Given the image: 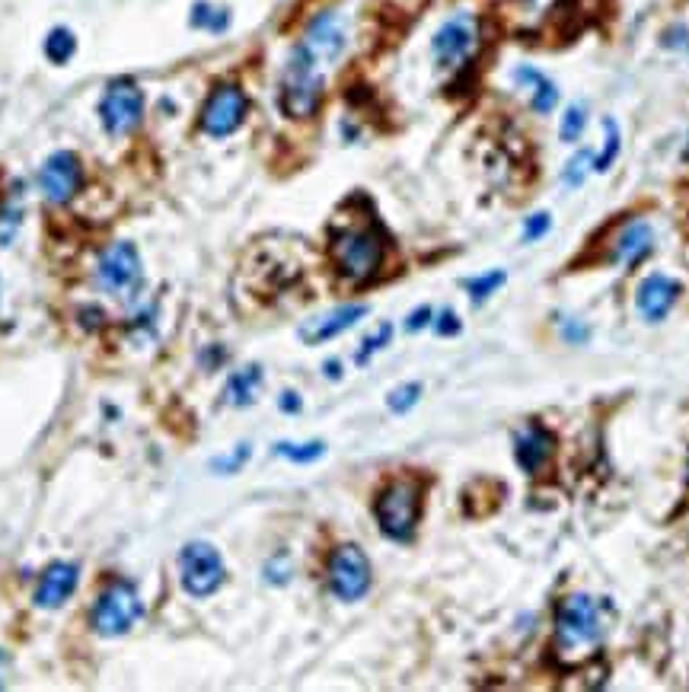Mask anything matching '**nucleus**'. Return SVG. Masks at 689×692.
I'll return each mask as SVG.
<instances>
[{
  "mask_svg": "<svg viewBox=\"0 0 689 692\" xmlns=\"http://www.w3.org/2000/svg\"><path fill=\"white\" fill-rule=\"evenodd\" d=\"M322 97H326L322 64L297 42L278 77V108L294 121H307L319 112Z\"/></svg>",
  "mask_w": 689,
  "mask_h": 692,
  "instance_id": "obj_1",
  "label": "nucleus"
},
{
  "mask_svg": "<svg viewBox=\"0 0 689 692\" xmlns=\"http://www.w3.org/2000/svg\"><path fill=\"white\" fill-rule=\"evenodd\" d=\"M607 632L600 600L590 593H569L556 606V648L562 657L575 661L582 654H594Z\"/></svg>",
  "mask_w": 689,
  "mask_h": 692,
  "instance_id": "obj_2",
  "label": "nucleus"
},
{
  "mask_svg": "<svg viewBox=\"0 0 689 692\" xmlns=\"http://www.w3.org/2000/svg\"><path fill=\"white\" fill-rule=\"evenodd\" d=\"M386 256V243L383 233L373 223H348L339 227L329 240V259L335 271L352 281V284H365L383 266Z\"/></svg>",
  "mask_w": 689,
  "mask_h": 692,
  "instance_id": "obj_3",
  "label": "nucleus"
},
{
  "mask_svg": "<svg viewBox=\"0 0 689 692\" xmlns=\"http://www.w3.org/2000/svg\"><path fill=\"white\" fill-rule=\"evenodd\" d=\"M377 527L393 542H409L422 521V485L416 479H393L373 501Z\"/></svg>",
  "mask_w": 689,
  "mask_h": 692,
  "instance_id": "obj_4",
  "label": "nucleus"
},
{
  "mask_svg": "<svg viewBox=\"0 0 689 692\" xmlns=\"http://www.w3.org/2000/svg\"><path fill=\"white\" fill-rule=\"evenodd\" d=\"M250 115V97L240 84H217L199 115V128L208 138H230L243 128Z\"/></svg>",
  "mask_w": 689,
  "mask_h": 692,
  "instance_id": "obj_5",
  "label": "nucleus"
},
{
  "mask_svg": "<svg viewBox=\"0 0 689 692\" xmlns=\"http://www.w3.org/2000/svg\"><path fill=\"white\" fill-rule=\"evenodd\" d=\"M479 42V23L473 13H457L450 20L441 23V29L434 33L431 39V54H434V64L441 71H460L473 52H476Z\"/></svg>",
  "mask_w": 689,
  "mask_h": 692,
  "instance_id": "obj_6",
  "label": "nucleus"
},
{
  "mask_svg": "<svg viewBox=\"0 0 689 692\" xmlns=\"http://www.w3.org/2000/svg\"><path fill=\"white\" fill-rule=\"evenodd\" d=\"M371 559L365 555L361 546L345 542V546H339V549L329 555V587H332V593H335L339 600H345V603L361 600V597L371 590Z\"/></svg>",
  "mask_w": 689,
  "mask_h": 692,
  "instance_id": "obj_7",
  "label": "nucleus"
},
{
  "mask_svg": "<svg viewBox=\"0 0 689 692\" xmlns=\"http://www.w3.org/2000/svg\"><path fill=\"white\" fill-rule=\"evenodd\" d=\"M224 578H227L224 559L212 542H189L179 552V581L189 597H199V600L212 597L220 590Z\"/></svg>",
  "mask_w": 689,
  "mask_h": 692,
  "instance_id": "obj_8",
  "label": "nucleus"
},
{
  "mask_svg": "<svg viewBox=\"0 0 689 692\" xmlns=\"http://www.w3.org/2000/svg\"><path fill=\"white\" fill-rule=\"evenodd\" d=\"M144 118V90L122 77V80H112L100 100V121L106 128L112 138H125L131 134Z\"/></svg>",
  "mask_w": 689,
  "mask_h": 692,
  "instance_id": "obj_9",
  "label": "nucleus"
},
{
  "mask_svg": "<svg viewBox=\"0 0 689 692\" xmlns=\"http://www.w3.org/2000/svg\"><path fill=\"white\" fill-rule=\"evenodd\" d=\"M141 616V600L135 593V587L122 585H109L100 600H97V610H93V629L106 639H115V636H125Z\"/></svg>",
  "mask_w": 689,
  "mask_h": 692,
  "instance_id": "obj_10",
  "label": "nucleus"
},
{
  "mask_svg": "<svg viewBox=\"0 0 689 692\" xmlns=\"http://www.w3.org/2000/svg\"><path fill=\"white\" fill-rule=\"evenodd\" d=\"M301 46L317 57L322 67L335 64L348 49V23L339 10H319L307 23Z\"/></svg>",
  "mask_w": 689,
  "mask_h": 692,
  "instance_id": "obj_11",
  "label": "nucleus"
},
{
  "mask_svg": "<svg viewBox=\"0 0 689 692\" xmlns=\"http://www.w3.org/2000/svg\"><path fill=\"white\" fill-rule=\"evenodd\" d=\"M80 185H84V166H80V157L71 151H54L39 169V189L46 202L52 205H67L80 192Z\"/></svg>",
  "mask_w": 689,
  "mask_h": 692,
  "instance_id": "obj_12",
  "label": "nucleus"
},
{
  "mask_svg": "<svg viewBox=\"0 0 689 692\" xmlns=\"http://www.w3.org/2000/svg\"><path fill=\"white\" fill-rule=\"evenodd\" d=\"M100 284L115 297H131V291L141 284V256L131 243H112L100 259Z\"/></svg>",
  "mask_w": 689,
  "mask_h": 692,
  "instance_id": "obj_13",
  "label": "nucleus"
},
{
  "mask_svg": "<svg viewBox=\"0 0 689 692\" xmlns=\"http://www.w3.org/2000/svg\"><path fill=\"white\" fill-rule=\"evenodd\" d=\"M684 294V284L671 274H648L641 284H638L636 294V307L645 322H661L667 320V313L677 307Z\"/></svg>",
  "mask_w": 689,
  "mask_h": 692,
  "instance_id": "obj_14",
  "label": "nucleus"
},
{
  "mask_svg": "<svg viewBox=\"0 0 689 692\" xmlns=\"http://www.w3.org/2000/svg\"><path fill=\"white\" fill-rule=\"evenodd\" d=\"M556 457V434L539 422H531L514 434V460L527 476H539Z\"/></svg>",
  "mask_w": 689,
  "mask_h": 692,
  "instance_id": "obj_15",
  "label": "nucleus"
},
{
  "mask_svg": "<svg viewBox=\"0 0 689 692\" xmlns=\"http://www.w3.org/2000/svg\"><path fill=\"white\" fill-rule=\"evenodd\" d=\"M365 317H368V307L365 304H345V307H335V310H329L322 317L307 320L301 325L297 335H301L304 345H322V342H332L335 335L348 332L352 325H358Z\"/></svg>",
  "mask_w": 689,
  "mask_h": 692,
  "instance_id": "obj_16",
  "label": "nucleus"
},
{
  "mask_svg": "<svg viewBox=\"0 0 689 692\" xmlns=\"http://www.w3.org/2000/svg\"><path fill=\"white\" fill-rule=\"evenodd\" d=\"M651 249H654V230H651L648 220L636 217V220H626L616 230L607 262H613V266H636Z\"/></svg>",
  "mask_w": 689,
  "mask_h": 692,
  "instance_id": "obj_17",
  "label": "nucleus"
},
{
  "mask_svg": "<svg viewBox=\"0 0 689 692\" xmlns=\"http://www.w3.org/2000/svg\"><path fill=\"white\" fill-rule=\"evenodd\" d=\"M80 581V568L74 562H52L36 587V606L39 610H58L71 600V593L77 590Z\"/></svg>",
  "mask_w": 689,
  "mask_h": 692,
  "instance_id": "obj_18",
  "label": "nucleus"
},
{
  "mask_svg": "<svg viewBox=\"0 0 689 692\" xmlns=\"http://www.w3.org/2000/svg\"><path fill=\"white\" fill-rule=\"evenodd\" d=\"M514 80H518L524 90H531L533 112H539V115L556 112V106H559V87H556L543 71H536L531 64H521V67L514 71Z\"/></svg>",
  "mask_w": 689,
  "mask_h": 692,
  "instance_id": "obj_19",
  "label": "nucleus"
},
{
  "mask_svg": "<svg viewBox=\"0 0 689 692\" xmlns=\"http://www.w3.org/2000/svg\"><path fill=\"white\" fill-rule=\"evenodd\" d=\"M259 389H263V368L259 364H250L243 371L230 373V380L224 386V399L230 406H253L256 396H259Z\"/></svg>",
  "mask_w": 689,
  "mask_h": 692,
  "instance_id": "obj_20",
  "label": "nucleus"
},
{
  "mask_svg": "<svg viewBox=\"0 0 689 692\" xmlns=\"http://www.w3.org/2000/svg\"><path fill=\"white\" fill-rule=\"evenodd\" d=\"M23 223V185H10L0 198V246H10Z\"/></svg>",
  "mask_w": 689,
  "mask_h": 692,
  "instance_id": "obj_21",
  "label": "nucleus"
},
{
  "mask_svg": "<svg viewBox=\"0 0 689 692\" xmlns=\"http://www.w3.org/2000/svg\"><path fill=\"white\" fill-rule=\"evenodd\" d=\"M189 23H192L195 29H205V33L220 36V33H227V26H230V10L220 7V3H214V0H195V3H192V13H189Z\"/></svg>",
  "mask_w": 689,
  "mask_h": 692,
  "instance_id": "obj_22",
  "label": "nucleus"
},
{
  "mask_svg": "<svg viewBox=\"0 0 689 692\" xmlns=\"http://www.w3.org/2000/svg\"><path fill=\"white\" fill-rule=\"evenodd\" d=\"M42 52L52 64L61 67V64H67L77 54V36L67 26H54L52 33L46 36V42H42Z\"/></svg>",
  "mask_w": 689,
  "mask_h": 692,
  "instance_id": "obj_23",
  "label": "nucleus"
},
{
  "mask_svg": "<svg viewBox=\"0 0 689 692\" xmlns=\"http://www.w3.org/2000/svg\"><path fill=\"white\" fill-rule=\"evenodd\" d=\"M623 151V131H620V121L616 118H603V151L594 157V169L597 172H607L616 157Z\"/></svg>",
  "mask_w": 689,
  "mask_h": 692,
  "instance_id": "obj_24",
  "label": "nucleus"
},
{
  "mask_svg": "<svg viewBox=\"0 0 689 692\" xmlns=\"http://www.w3.org/2000/svg\"><path fill=\"white\" fill-rule=\"evenodd\" d=\"M587 128V106L584 103H572L565 106V115H562V125H559V138L565 144H578Z\"/></svg>",
  "mask_w": 689,
  "mask_h": 692,
  "instance_id": "obj_25",
  "label": "nucleus"
},
{
  "mask_svg": "<svg viewBox=\"0 0 689 692\" xmlns=\"http://www.w3.org/2000/svg\"><path fill=\"white\" fill-rule=\"evenodd\" d=\"M275 453L284 457V460H291V463H317L319 457L326 453V444L322 440H310V444H288V440H281V444H275Z\"/></svg>",
  "mask_w": 689,
  "mask_h": 692,
  "instance_id": "obj_26",
  "label": "nucleus"
},
{
  "mask_svg": "<svg viewBox=\"0 0 689 692\" xmlns=\"http://www.w3.org/2000/svg\"><path fill=\"white\" fill-rule=\"evenodd\" d=\"M501 284H505V271H485V274L467 281V291H470L473 304H482V300H488Z\"/></svg>",
  "mask_w": 689,
  "mask_h": 692,
  "instance_id": "obj_27",
  "label": "nucleus"
},
{
  "mask_svg": "<svg viewBox=\"0 0 689 692\" xmlns=\"http://www.w3.org/2000/svg\"><path fill=\"white\" fill-rule=\"evenodd\" d=\"M594 169V154L590 151H578L572 161L565 163V169H562V182L569 185V189H578L584 179H587V172Z\"/></svg>",
  "mask_w": 689,
  "mask_h": 692,
  "instance_id": "obj_28",
  "label": "nucleus"
},
{
  "mask_svg": "<svg viewBox=\"0 0 689 692\" xmlns=\"http://www.w3.org/2000/svg\"><path fill=\"white\" fill-rule=\"evenodd\" d=\"M419 396H422V386H419V383H403V386H396V389L386 396V406H390V412L403 415V412H409V409L419 402Z\"/></svg>",
  "mask_w": 689,
  "mask_h": 692,
  "instance_id": "obj_29",
  "label": "nucleus"
},
{
  "mask_svg": "<svg viewBox=\"0 0 689 692\" xmlns=\"http://www.w3.org/2000/svg\"><path fill=\"white\" fill-rule=\"evenodd\" d=\"M250 444H240L233 453H227V457H217V460H212V470L214 473H220V476H230V473H240L243 470V463L250 460Z\"/></svg>",
  "mask_w": 689,
  "mask_h": 692,
  "instance_id": "obj_30",
  "label": "nucleus"
},
{
  "mask_svg": "<svg viewBox=\"0 0 689 692\" xmlns=\"http://www.w3.org/2000/svg\"><path fill=\"white\" fill-rule=\"evenodd\" d=\"M390 335H393V325H390V322H383V325H380V329H377L373 335H368V338H365V345L358 348V355H355V361H358V364H368V361H371L373 351H380V348H386V342H390Z\"/></svg>",
  "mask_w": 689,
  "mask_h": 692,
  "instance_id": "obj_31",
  "label": "nucleus"
},
{
  "mask_svg": "<svg viewBox=\"0 0 689 692\" xmlns=\"http://www.w3.org/2000/svg\"><path fill=\"white\" fill-rule=\"evenodd\" d=\"M549 227H552V217L546 212L539 214H531L527 220H524V240L527 243H536V240H543L546 233H549Z\"/></svg>",
  "mask_w": 689,
  "mask_h": 692,
  "instance_id": "obj_32",
  "label": "nucleus"
},
{
  "mask_svg": "<svg viewBox=\"0 0 689 692\" xmlns=\"http://www.w3.org/2000/svg\"><path fill=\"white\" fill-rule=\"evenodd\" d=\"M434 332H437V335H457V332H460L457 313H454V310H441L437 320H434Z\"/></svg>",
  "mask_w": 689,
  "mask_h": 692,
  "instance_id": "obj_33",
  "label": "nucleus"
},
{
  "mask_svg": "<svg viewBox=\"0 0 689 692\" xmlns=\"http://www.w3.org/2000/svg\"><path fill=\"white\" fill-rule=\"evenodd\" d=\"M431 317H434V313H431V307H419L416 313H409L406 329H409V332H419V329H424V325L431 322Z\"/></svg>",
  "mask_w": 689,
  "mask_h": 692,
  "instance_id": "obj_34",
  "label": "nucleus"
},
{
  "mask_svg": "<svg viewBox=\"0 0 689 692\" xmlns=\"http://www.w3.org/2000/svg\"><path fill=\"white\" fill-rule=\"evenodd\" d=\"M562 335H565V342H572V345H582L584 338H587V329L578 325V322H569L565 329H562Z\"/></svg>",
  "mask_w": 689,
  "mask_h": 692,
  "instance_id": "obj_35",
  "label": "nucleus"
},
{
  "mask_svg": "<svg viewBox=\"0 0 689 692\" xmlns=\"http://www.w3.org/2000/svg\"><path fill=\"white\" fill-rule=\"evenodd\" d=\"M278 406H281V412H301V396L297 393H281Z\"/></svg>",
  "mask_w": 689,
  "mask_h": 692,
  "instance_id": "obj_36",
  "label": "nucleus"
},
{
  "mask_svg": "<svg viewBox=\"0 0 689 692\" xmlns=\"http://www.w3.org/2000/svg\"><path fill=\"white\" fill-rule=\"evenodd\" d=\"M326 373L339 380V376H342V364H339V361H329V364H326Z\"/></svg>",
  "mask_w": 689,
  "mask_h": 692,
  "instance_id": "obj_37",
  "label": "nucleus"
}]
</instances>
